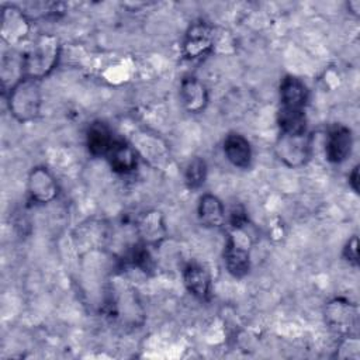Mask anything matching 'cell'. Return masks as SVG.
Instances as JSON below:
<instances>
[{
    "mask_svg": "<svg viewBox=\"0 0 360 360\" xmlns=\"http://www.w3.org/2000/svg\"><path fill=\"white\" fill-rule=\"evenodd\" d=\"M114 141L110 128L101 121H94L87 128L86 143L93 156H105Z\"/></svg>",
    "mask_w": 360,
    "mask_h": 360,
    "instance_id": "cell-17",
    "label": "cell"
},
{
    "mask_svg": "<svg viewBox=\"0 0 360 360\" xmlns=\"http://www.w3.org/2000/svg\"><path fill=\"white\" fill-rule=\"evenodd\" d=\"M225 158L236 167L246 169L252 162V148L249 141L236 132L226 135L224 141Z\"/></svg>",
    "mask_w": 360,
    "mask_h": 360,
    "instance_id": "cell-14",
    "label": "cell"
},
{
    "mask_svg": "<svg viewBox=\"0 0 360 360\" xmlns=\"http://www.w3.org/2000/svg\"><path fill=\"white\" fill-rule=\"evenodd\" d=\"M60 53L59 39L51 34L38 35L21 56L22 77L41 80L58 65Z\"/></svg>",
    "mask_w": 360,
    "mask_h": 360,
    "instance_id": "cell-1",
    "label": "cell"
},
{
    "mask_svg": "<svg viewBox=\"0 0 360 360\" xmlns=\"http://www.w3.org/2000/svg\"><path fill=\"white\" fill-rule=\"evenodd\" d=\"M349 179H350L349 183H350L352 188L357 193V191H359V166H354V169H353V172L350 173Z\"/></svg>",
    "mask_w": 360,
    "mask_h": 360,
    "instance_id": "cell-23",
    "label": "cell"
},
{
    "mask_svg": "<svg viewBox=\"0 0 360 360\" xmlns=\"http://www.w3.org/2000/svg\"><path fill=\"white\" fill-rule=\"evenodd\" d=\"M277 158L288 167H300L311 155V136L304 132H280L276 146Z\"/></svg>",
    "mask_w": 360,
    "mask_h": 360,
    "instance_id": "cell-3",
    "label": "cell"
},
{
    "mask_svg": "<svg viewBox=\"0 0 360 360\" xmlns=\"http://www.w3.org/2000/svg\"><path fill=\"white\" fill-rule=\"evenodd\" d=\"M308 101V89L305 83L295 76H285L280 83V108L305 111Z\"/></svg>",
    "mask_w": 360,
    "mask_h": 360,
    "instance_id": "cell-9",
    "label": "cell"
},
{
    "mask_svg": "<svg viewBox=\"0 0 360 360\" xmlns=\"http://www.w3.org/2000/svg\"><path fill=\"white\" fill-rule=\"evenodd\" d=\"M326 322L340 333H350L357 328V308L346 300L336 298L325 308Z\"/></svg>",
    "mask_w": 360,
    "mask_h": 360,
    "instance_id": "cell-5",
    "label": "cell"
},
{
    "mask_svg": "<svg viewBox=\"0 0 360 360\" xmlns=\"http://www.w3.org/2000/svg\"><path fill=\"white\" fill-rule=\"evenodd\" d=\"M353 145V136L352 131L343 125L333 127L326 138V158L332 163H342L345 162L350 152Z\"/></svg>",
    "mask_w": 360,
    "mask_h": 360,
    "instance_id": "cell-10",
    "label": "cell"
},
{
    "mask_svg": "<svg viewBox=\"0 0 360 360\" xmlns=\"http://www.w3.org/2000/svg\"><path fill=\"white\" fill-rule=\"evenodd\" d=\"M186 184L188 188H200L207 179V163L201 158H194L188 162L184 173Z\"/></svg>",
    "mask_w": 360,
    "mask_h": 360,
    "instance_id": "cell-19",
    "label": "cell"
},
{
    "mask_svg": "<svg viewBox=\"0 0 360 360\" xmlns=\"http://www.w3.org/2000/svg\"><path fill=\"white\" fill-rule=\"evenodd\" d=\"M58 183L46 167L37 166L30 172L28 193L34 201L39 204L51 202L58 197Z\"/></svg>",
    "mask_w": 360,
    "mask_h": 360,
    "instance_id": "cell-6",
    "label": "cell"
},
{
    "mask_svg": "<svg viewBox=\"0 0 360 360\" xmlns=\"http://www.w3.org/2000/svg\"><path fill=\"white\" fill-rule=\"evenodd\" d=\"M30 30L27 14L15 6H4L1 13V35L8 44L20 42Z\"/></svg>",
    "mask_w": 360,
    "mask_h": 360,
    "instance_id": "cell-8",
    "label": "cell"
},
{
    "mask_svg": "<svg viewBox=\"0 0 360 360\" xmlns=\"http://www.w3.org/2000/svg\"><path fill=\"white\" fill-rule=\"evenodd\" d=\"M214 45V31L205 22L193 24L184 38L183 52L188 59H195L207 55Z\"/></svg>",
    "mask_w": 360,
    "mask_h": 360,
    "instance_id": "cell-7",
    "label": "cell"
},
{
    "mask_svg": "<svg viewBox=\"0 0 360 360\" xmlns=\"http://www.w3.org/2000/svg\"><path fill=\"white\" fill-rule=\"evenodd\" d=\"M239 231L240 229H235V232L229 235L224 249L225 266L236 278L246 276L250 269L249 245L248 240L243 239V235H239Z\"/></svg>",
    "mask_w": 360,
    "mask_h": 360,
    "instance_id": "cell-4",
    "label": "cell"
},
{
    "mask_svg": "<svg viewBox=\"0 0 360 360\" xmlns=\"http://www.w3.org/2000/svg\"><path fill=\"white\" fill-rule=\"evenodd\" d=\"M229 222L232 225L233 229H242L246 222H248V217H246V211L242 205H236L231 210L229 214Z\"/></svg>",
    "mask_w": 360,
    "mask_h": 360,
    "instance_id": "cell-21",
    "label": "cell"
},
{
    "mask_svg": "<svg viewBox=\"0 0 360 360\" xmlns=\"http://www.w3.org/2000/svg\"><path fill=\"white\" fill-rule=\"evenodd\" d=\"M198 219L202 225L219 228L225 222V207L222 201L214 194H204L198 202Z\"/></svg>",
    "mask_w": 360,
    "mask_h": 360,
    "instance_id": "cell-16",
    "label": "cell"
},
{
    "mask_svg": "<svg viewBox=\"0 0 360 360\" xmlns=\"http://www.w3.org/2000/svg\"><path fill=\"white\" fill-rule=\"evenodd\" d=\"M7 100L8 110L18 122L34 121L39 115L42 104L39 80L21 77L11 84Z\"/></svg>",
    "mask_w": 360,
    "mask_h": 360,
    "instance_id": "cell-2",
    "label": "cell"
},
{
    "mask_svg": "<svg viewBox=\"0 0 360 360\" xmlns=\"http://www.w3.org/2000/svg\"><path fill=\"white\" fill-rule=\"evenodd\" d=\"M183 280L187 291L198 300H208L211 295V277L208 270L198 263H188L183 270Z\"/></svg>",
    "mask_w": 360,
    "mask_h": 360,
    "instance_id": "cell-11",
    "label": "cell"
},
{
    "mask_svg": "<svg viewBox=\"0 0 360 360\" xmlns=\"http://www.w3.org/2000/svg\"><path fill=\"white\" fill-rule=\"evenodd\" d=\"M138 235L145 245H159L167 235L165 221L160 212H145L136 224Z\"/></svg>",
    "mask_w": 360,
    "mask_h": 360,
    "instance_id": "cell-12",
    "label": "cell"
},
{
    "mask_svg": "<svg viewBox=\"0 0 360 360\" xmlns=\"http://www.w3.org/2000/svg\"><path fill=\"white\" fill-rule=\"evenodd\" d=\"M105 156L111 169L117 173H129L136 167L138 163L135 148L124 141H114Z\"/></svg>",
    "mask_w": 360,
    "mask_h": 360,
    "instance_id": "cell-15",
    "label": "cell"
},
{
    "mask_svg": "<svg viewBox=\"0 0 360 360\" xmlns=\"http://www.w3.org/2000/svg\"><path fill=\"white\" fill-rule=\"evenodd\" d=\"M128 260L134 267H136L142 271H149V270H152V266H153V260L148 250V245H145L142 242L132 248V250L128 255Z\"/></svg>",
    "mask_w": 360,
    "mask_h": 360,
    "instance_id": "cell-20",
    "label": "cell"
},
{
    "mask_svg": "<svg viewBox=\"0 0 360 360\" xmlns=\"http://www.w3.org/2000/svg\"><path fill=\"white\" fill-rule=\"evenodd\" d=\"M180 97L184 108L190 112H201L208 103L205 86L193 76L183 79L180 84Z\"/></svg>",
    "mask_w": 360,
    "mask_h": 360,
    "instance_id": "cell-13",
    "label": "cell"
},
{
    "mask_svg": "<svg viewBox=\"0 0 360 360\" xmlns=\"http://www.w3.org/2000/svg\"><path fill=\"white\" fill-rule=\"evenodd\" d=\"M134 145L135 150L138 149L139 153L155 166L163 165L167 159V150L165 143L150 134H138L134 138Z\"/></svg>",
    "mask_w": 360,
    "mask_h": 360,
    "instance_id": "cell-18",
    "label": "cell"
},
{
    "mask_svg": "<svg viewBox=\"0 0 360 360\" xmlns=\"http://www.w3.org/2000/svg\"><path fill=\"white\" fill-rule=\"evenodd\" d=\"M357 236H353L347 243H346V246H345V250H343V256H345V259L349 262V263H352V264H357V257H359V255H357Z\"/></svg>",
    "mask_w": 360,
    "mask_h": 360,
    "instance_id": "cell-22",
    "label": "cell"
}]
</instances>
